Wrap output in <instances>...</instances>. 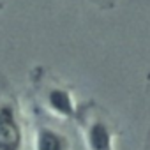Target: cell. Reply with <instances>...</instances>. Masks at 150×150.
Returning <instances> with one entry per match:
<instances>
[{
  "mask_svg": "<svg viewBox=\"0 0 150 150\" xmlns=\"http://www.w3.org/2000/svg\"><path fill=\"white\" fill-rule=\"evenodd\" d=\"M92 2H96L99 7H110V6H111L110 0H92Z\"/></svg>",
  "mask_w": 150,
  "mask_h": 150,
  "instance_id": "5b68a950",
  "label": "cell"
},
{
  "mask_svg": "<svg viewBox=\"0 0 150 150\" xmlns=\"http://www.w3.org/2000/svg\"><path fill=\"white\" fill-rule=\"evenodd\" d=\"M74 120L87 150H117L118 131L101 106L92 101L81 104Z\"/></svg>",
  "mask_w": 150,
  "mask_h": 150,
  "instance_id": "7a4b0ae2",
  "label": "cell"
},
{
  "mask_svg": "<svg viewBox=\"0 0 150 150\" xmlns=\"http://www.w3.org/2000/svg\"><path fill=\"white\" fill-rule=\"evenodd\" d=\"M30 80L35 96V110L39 113L55 122L76 118L81 103L69 85L55 78L46 67H35Z\"/></svg>",
  "mask_w": 150,
  "mask_h": 150,
  "instance_id": "6da1fadb",
  "label": "cell"
},
{
  "mask_svg": "<svg viewBox=\"0 0 150 150\" xmlns=\"http://www.w3.org/2000/svg\"><path fill=\"white\" fill-rule=\"evenodd\" d=\"M32 150H74L71 136L60 129L55 120L35 110L32 129Z\"/></svg>",
  "mask_w": 150,
  "mask_h": 150,
  "instance_id": "277c9868",
  "label": "cell"
},
{
  "mask_svg": "<svg viewBox=\"0 0 150 150\" xmlns=\"http://www.w3.org/2000/svg\"><path fill=\"white\" fill-rule=\"evenodd\" d=\"M25 122L14 96L0 97V150H23Z\"/></svg>",
  "mask_w": 150,
  "mask_h": 150,
  "instance_id": "3957f363",
  "label": "cell"
},
{
  "mask_svg": "<svg viewBox=\"0 0 150 150\" xmlns=\"http://www.w3.org/2000/svg\"><path fill=\"white\" fill-rule=\"evenodd\" d=\"M2 7H4V4H2V2H0V9H2Z\"/></svg>",
  "mask_w": 150,
  "mask_h": 150,
  "instance_id": "8992f818",
  "label": "cell"
}]
</instances>
